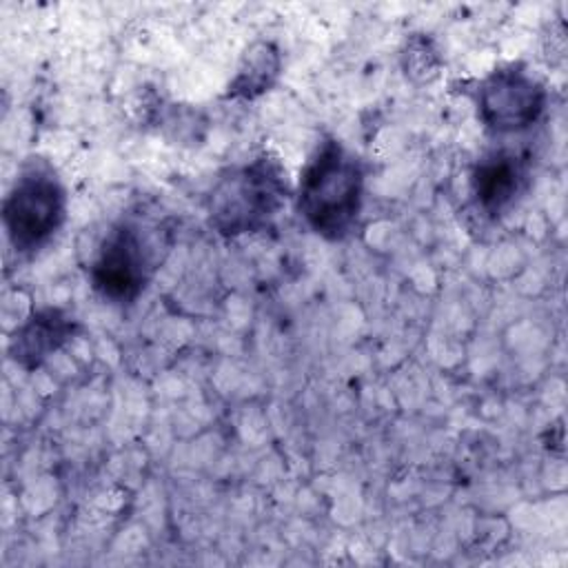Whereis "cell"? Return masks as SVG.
<instances>
[{
    "label": "cell",
    "instance_id": "6da1fadb",
    "mask_svg": "<svg viewBox=\"0 0 568 568\" xmlns=\"http://www.w3.org/2000/svg\"><path fill=\"white\" fill-rule=\"evenodd\" d=\"M366 169L339 140L324 138L304 164L297 182V211L324 240L348 237L362 215Z\"/></svg>",
    "mask_w": 568,
    "mask_h": 568
},
{
    "label": "cell",
    "instance_id": "7a4b0ae2",
    "mask_svg": "<svg viewBox=\"0 0 568 568\" xmlns=\"http://www.w3.org/2000/svg\"><path fill=\"white\" fill-rule=\"evenodd\" d=\"M288 195L291 186L282 160L262 151L217 178L206 200L209 224L224 237L257 233L275 220Z\"/></svg>",
    "mask_w": 568,
    "mask_h": 568
},
{
    "label": "cell",
    "instance_id": "3957f363",
    "mask_svg": "<svg viewBox=\"0 0 568 568\" xmlns=\"http://www.w3.org/2000/svg\"><path fill=\"white\" fill-rule=\"evenodd\" d=\"M171 248V231L162 222L126 215L115 222L91 262V284L113 304H131L153 280Z\"/></svg>",
    "mask_w": 568,
    "mask_h": 568
},
{
    "label": "cell",
    "instance_id": "277c9868",
    "mask_svg": "<svg viewBox=\"0 0 568 568\" xmlns=\"http://www.w3.org/2000/svg\"><path fill=\"white\" fill-rule=\"evenodd\" d=\"M67 217V191L44 162L27 164L2 202V222L9 244L31 255L60 231Z\"/></svg>",
    "mask_w": 568,
    "mask_h": 568
},
{
    "label": "cell",
    "instance_id": "5b68a950",
    "mask_svg": "<svg viewBox=\"0 0 568 568\" xmlns=\"http://www.w3.org/2000/svg\"><path fill=\"white\" fill-rule=\"evenodd\" d=\"M546 89L519 64L490 71L477 87V113L493 133L530 129L546 109Z\"/></svg>",
    "mask_w": 568,
    "mask_h": 568
},
{
    "label": "cell",
    "instance_id": "8992f818",
    "mask_svg": "<svg viewBox=\"0 0 568 568\" xmlns=\"http://www.w3.org/2000/svg\"><path fill=\"white\" fill-rule=\"evenodd\" d=\"M528 160L510 149L486 153L473 169L470 191L475 206L490 220L508 213L528 186Z\"/></svg>",
    "mask_w": 568,
    "mask_h": 568
},
{
    "label": "cell",
    "instance_id": "52a82bcc",
    "mask_svg": "<svg viewBox=\"0 0 568 568\" xmlns=\"http://www.w3.org/2000/svg\"><path fill=\"white\" fill-rule=\"evenodd\" d=\"M78 324L60 308L33 311L11 335L9 355L24 371L38 368L49 355L60 351L75 333Z\"/></svg>",
    "mask_w": 568,
    "mask_h": 568
},
{
    "label": "cell",
    "instance_id": "ba28073f",
    "mask_svg": "<svg viewBox=\"0 0 568 568\" xmlns=\"http://www.w3.org/2000/svg\"><path fill=\"white\" fill-rule=\"evenodd\" d=\"M282 71L280 49L268 40L253 42L237 67L235 78L229 82V100H255L271 91Z\"/></svg>",
    "mask_w": 568,
    "mask_h": 568
},
{
    "label": "cell",
    "instance_id": "9c48e42d",
    "mask_svg": "<svg viewBox=\"0 0 568 568\" xmlns=\"http://www.w3.org/2000/svg\"><path fill=\"white\" fill-rule=\"evenodd\" d=\"M402 67L406 78L424 84L437 78L442 60L426 36H413L406 40V47L402 51Z\"/></svg>",
    "mask_w": 568,
    "mask_h": 568
}]
</instances>
